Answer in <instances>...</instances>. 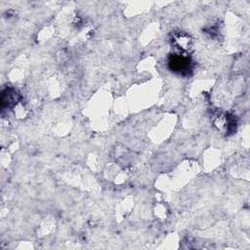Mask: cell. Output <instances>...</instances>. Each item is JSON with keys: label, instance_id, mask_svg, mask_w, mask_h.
Instances as JSON below:
<instances>
[{"label": "cell", "instance_id": "cell-2", "mask_svg": "<svg viewBox=\"0 0 250 250\" xmlns=\"http://www.w3.org/2000/svg\"><path fill=\"white\" fill-rule=\"evenodd\" d=\"M172 70L177 72H187L190 69V61L184 55H173L169 61Z\"/></svg>", "mask_w": 250, "mask_h": 250}, {"label": "cell", "instance_id": "cell-1", "mask_svg": "<svg viewBox=\"0 0 250 250\" xmlns=\"http://www.w3.org/2000/svg\"><path fill=\"white\" fill-rule=\"evenodd\" d=\"M172 41L174 46L183 53L189 51L193 45L192 37L186 32H179L174 34Z\"/></svg>", "mask_w": 250, "mask_h": 250}]
</instances>
